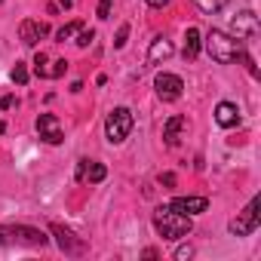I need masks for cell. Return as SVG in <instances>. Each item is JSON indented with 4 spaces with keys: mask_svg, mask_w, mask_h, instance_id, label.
Segmentation results:
<instances>
[{
    "mask_svg": "<svg viewBox=\"0 0 261 261\" xmlns=\"http://www.w3.org/2000/svg\"><path fill=\"white\" fill-rule=\"evenodd\" d=\"M46 34H49V25H43V22L25 19V22L19 25V37H22V43H25V46H37V43H40V37H46Z\"/></svg>",
    "mask_w": 261,
    "mask_h": 261,
    "instance_id": "10",
    "label": "cell"
},
{
    "mask_svg": "<svg viewBox=\"0 0 261 261\" xmlns=\"http://www.w3.org/2000/svg\"><path fill=\"white\" fill-rule=\"evenodd\" d=\"M169 209H175V212H181V215H200V212L209 209V200H206V197H175V200L169 203Z\"/></svg>",
    "mask_w": 261,
    "mask_h": 261,
    "instance_id": "11",
    "label": "cell"
},
{
    "mask_svg": "<svg viewBox=\"0 0 261 261\" xmlns=\"http://www.w3.org/2000/svg\"><path fill=\"white\" fill-rule=\"evenodd\" d=\"M111 7L114 0H98V19H111Z\"/></svg>",
    "mask_w": 261,
    "mask_h": 261,
    "instance_id": "25",
    "label": "cell"
},
{
    "mask_svg": "<svg viewBox=\"0 0 261 261\" xmlns=\"http://www.w3.org/2000/svg\"><path fill=\"white\" fill-rule=\"evenodd\" d=\"M80 28H83V22H71V25H65V28H59V31H56V40H59V43H65V40H71Z\"/></svg>",
    "mask_w": 261,
    "mask_h": 261,
    "instance_id": "17",
    "label": "cell"
},
{
    "mask_svg": "<svg viewBox=\"0 0 261 261\" xmlns=\"http://www.w3.org/2000/svg\"><path fill=\"white\" fill-rule=\"evenodd\" d=\"M240 62H243V65H246V68H249V74H252V77H258V68H255V62H252V56H249V53H246V49H243V53H240Z\"/></svg>",
    "mask_w": 261,
    "mask_h": 261,
    "instance_id": "24",
    "label": "cell"
},
{
    "mask_svg": "<svg viewBox=\"0 0 261 261\" xmlns=\"http://www.w3.org/2000/svg\"><path fill=\"white\" fill-rule=\"evenodd\" d=\"M10 77H13V83L25 86V83H28V68H25L22 62H16V68H13V74H10Z\"/></svg>",
    "mask_w": 261,
    "mask_h": 261,
    "instance_id": "21",
    "label": "cell"
},
{
    "mask_svg": "<svg viewBox=\"0 0 261 261\" xmlns=\"http://www.w3.org/2000/svg\"><path fill=\"white\" fill-rule=\"evenodd\" d=\"M59 4H62L65 10H71V7H74V0H59Z\"/></svg>",
    "mask_w": 261,
    "mask_h": 261,
    "instance_id": "30",
    "label": "cell"
},
{
    "mask_svg": "<svg viewBox=\"0 0 261 261\" xmlns=\"http://www.w3.org/2000/svg\"><path fill=\"white\" fill-rule=\"evenodd\" d=\"M200 46H203L200 31H197V28H188V34H185V59L194 62V59L200 56Z\"/></svg>",
    "mask_w": 261,
    "mask_h": 261,
    "instance_id": "16",
    "label": "cell"
},
{
    "mask_svg": "<svg viewBox=\"0 0 261 261\" xmlns=\"http://www.w3.org/2000/svg\"><path fill=\"white\" fill-rule=\"evenodd\" d=\"M154 89H157V98L160 101H178L181 98V89H185V83H181V77L178 74H157V80H154Z\"/></svg>",
    "mask_w": 261,
    "mask_h": 261,
    "instance_id": "6",
    "label": "cell"
},
{
    "mask_svg": "<svg viewBox=\"0 0 261 261\" xmlns=\"http://www.w3.org/2000/svg\"><path fill=\"white\" fill-rule=\"evenodd\" d=\"M65 71H68V62H65V59H56V62H53V68H49V80L65 77Z\"/></svg>",
    "mask_w": 261,
    "mask_h": 261,
    "instance_id": "22",
    "label": "cell"
},
{
    "mask_svg": "<svg viewBox=\"0 0 261 261\" xmlns=\"http://www.w3.org/2000/svg\"><path fill=\"white\" fill-rule=\"evenodd\" d=\"M74 37H77V40H74V43H77V46H80V49H86V46H89V43H92V40H95V31H92V28H80V31H77V34H74Z\"/></svg>",
    "mask_w": 261,
    "mask_h": 261,
    "instance_id": "20",
    "label": "cell"
},
{
    "mask_svg": "<svg viewBox=\"0 0 261 261\" xmlns=\"http://www.w3.org/2000/svg\"><path fill=\"white\" fill-rule=\"evenodd\" d=\"M49 230H53V237H56V243H59V249H62L65 255H83V252H86V243L77 240L68 227H62V224H49Z\"/></svg>",
    "mask_w": 261,
    "mask_h": 261,
    "instance_id": "8",
    "label": "cell"
},
{
    "mask_svg": "<svg viewBox=\"0 0 261 261\" xmlns=\"http://www.w3.org/2000/svg\"><path fill=\"white\" fill-rule=\"evenodd\" d=\"M4 133H7V123H4V120H0V136H4Z\"/></svg>",
    "mask_w": 261,
    "mask_h": 261,
    "instance_id": "31",
    "label": "cell"
},
{
    "mask_svg": "<svg viewBox=\"0 0 261 261\" xmlns=\"http://www.w3.org/2000/svg\"><path fill=\"white\" fill-rule=\"evenodd\" d=\"M37 136L46 145H62L65 142V129H62V123H59L56 114H40L37 117Z\"/></svg>",
    "mask_w": 261,
    "mask_h": 261,
    "instance_id": "7",
    "label": "cell"
},
{
    "mask_svg": "<svg viewBox=\"0 0 261 261\" xmlns=\"http://www.w3.org/2000/svg\"><path fill=\"white\" fill-rule=\"evenodd\" d=\"M154 227L163 240H185L194 230V221H191V215H181L169 206H160L154 212Z\"/></svg>",
    "mask_w": 261,
    "mask_h": 261,
    "instance_id": "1",
    "label": "cell"
},
{
    "mask_svg": "<svg viewBox=\"0 0 261 261\" xmlns=\"http://www.w3.org/2000/svg\"><path fill=\"white\" fill-rule=\"evenodd\" d=\"M230 28H233V37H237V40H252V37L258 34V16H255L252 10H243L240 16H233Z\"/></svg>",
    "mask_w": 261,
    "mask_h": 261,
    "instance_id": "9",
    "label": "cell"
},
{
    "mask_svg": "<svg viewBox=\"0 0 261 261\" xmlns=\"http://www.w3.org/2000/svg\"><path fill=\"white\" fill-rule=\"evenodd\" d=\"M105 175H108V169L101 163H95V160H80L77 163V181L98 185V181H105Z\"/></svg>",
    "mask_w": 261,
    "mask_h": 261,
    "instance_id": "12",
    "label": "cell"
},
{
    "mask_svg": "<svg viewBox=\"0 0 261 261\" xmlns=\"http://www.w3.org/2000/svg\"><path fill=\"white\" fill-rule=\"evenodd\" d=\"M172 53H175V46H172L166 37H157V40L151 43V49H148V62H166Z\"/></svg>",
    "mask_w": 261,
    "mask_h": 261,
    "instance_id": "15",
    "label": "cell"
},
{
    "mask_svg": "<svg viewBox=\"0 0 261 261\" xmlns=\"http://www.w3.org/2000/svg\"><path fill=\"white\" fill-rule=\"evenodd\" d=\"M13 105H16V98H13V95H7V98H0V108H4V111H7V108H13Z\"/></svg>",
    "mask_w": 261,
    "mask_h": 261,
    "instance_id": "29",
    "label": "cell"
},
{
    "mask_svg": "<svg viewBox=\"0 0 261 261\" xmlns=\"http://www.w3.org/2000/svg\"><path fill=\"white\" fill-rule=\"evenodd\" d=\"M133 126H136L133 111L129 108H114L108 114V120H105V136H108L111 145H123L129 139V133H133Z\"/></svg>",
    "mask_w": 261,
    "mask_h": 261,
    "instance_id": "3",
    "label": "cell"
},
{
    "mask_svg": "<svg viewBox=\"0 0 261 261\" xmlns=\"http://www.w3.org/2000/svg\"><path fill=\"white\" fill-rule=\"evenodd\" d=\"M46 65H49L46 53H37V56H34V74L43 77V80H49V68H46Z\"/></svg>",
    "mask_w": 261,
    "mask_h": 261,
    "instance_id": "18",
    "label": "cell"
},
{
    "mask_svg": "<svg viewBox=\"0 0 261 261\" xmlns=\"http://www.w3.org/2000/svg\"><path fill=\"white\" fill-rule=\"evenodd\" d=\"M126 37H129V25H120L117 37H114V46H117V49H123V46H126Z\"/></svg>",
    "mask_w": 261,
    "mask_h": 261,
    "instance_id": "23",
    "label": "cell"
},
{
    "mask_svg": "<svg viewBox=\"0 0 261 261\" xmlns=\"http://www.w3.org/2000/svg\"><path fill=\"white\" fill-rule=\"evenodd\" d=\"M203 43H206V53L212 56V62H218V65H230L243 53V40H237L224 31H209V37Z\"/></svg>",
    "mask_w": 261,
    "mask_h": 261,
    "instance_id": "2",
    "label": "cell"
},
{
    "mask_svg": "<svg viewBox=\"0 0 261 261\" xmlns=\"http://www.w3.org/2000/svg\"><path fill=\"white\" fill-rule=\"evenodd\" d=\"M215 123L224 126V129L240 126V108L230 105V101H218V105H215Z\"/></svg>",
    "mask_w": 261,
    "mask_h": 261,
    "instance_id": "14",
    "label": "cell"
},
{
    "mask_svg": "<svg viewBox=\"0 0 261 261\" xmlns=\"http://www.w3.org/2000/svg\"><path fill=\"white\" fill-rule=\"evenodd\" d=\"M191 255H194V246H178L175 249V261H188Z\"/></svg>",
    "mask_w": 261,
    "mask_h": 261,
    "instance_id": "26",
    "label": "cell"
},
{
    "mask_svg": "<svg viewBox=\"0 0 261 261\" xmlns=\"http://www.w3.org/2000/svg\"><path fill=\"white\" fill-rule=\"evenodd\" d=\"M148 7H154V10H163V7H169V0H148Z\"/></svg>",
    "mask_w": 261,
    "mask_h": 261,
    "instance_id": "28",
    "label": "cell"
},
{
    "mask_svg": "<svg viewBox=\"0 0 261 261\" xmlns=\"http://www.w3.org/2000/svg\"><path fill=\"white\" fill-rule=\"evenodd\" d=\"M185 129H188V117H181V114L169 117V120H166V126H163V142H166L169 148H175Z\"/></svg>",
    "mask_w": 261,
    "mask_h": 261,
    "instance_id": "13",
    "label": "cell"
},
{
    "mask_svg": "<svg viewBox=\"0 0 261 261\" xmlns=\"http://www.w3.org/2000/svg\"><path fill=\"white\" fill-rule=\"evenodd\" d=\"M258 206H261V200H258V197H252V200H249V206H246V209L230 221V224H227V230H230L233 237H249V233L258 227Z\"/></svg>",
    "mask_w": 261,
    "mask_h": 261,
    "instance_id": "5",
    "label": "cell"
},
{
    "mask_svg": "<svg viewBox=\"0 0 261 261\" xmlns=\"http://www.w3.org/2000/svg\"><path fill=\"white\" fill-rule=\"evenodd\" d=\"M0 243H25V246H46L49 237L37 227H25V224H13V227H0Z\"/></svg>",
    "mask_w": 261,
    "mask_h": 261,
    "instance_id": "4",
    "label": "cell"
},
{
    "mask_svg": "<svg viewBox=\"0 0 261 261\" xmlns=\"http://www.w3.org/2000/svg\"><path fill=\"white\" fill-rule=\"evenodd\" d=\"M160 185H166V188H175V175H172V172H163V175H160Z\"/></svg>",
    "mask_w": 261,
    "mask_h": 261,
    "instance_id": "27",
    "label": "cell"
},
{
    "mask_svg": "<svg viewBox=\"0 0 261 261\" xmlns=\"http://www.w3.org/2000/svg\"><path fill=\"white\" fill-rule=\"evenodd\" d=\"M194 4L203 10V13H218V10H224L230 0H194Z\"/></svg>",
    "mask_w": 261,
    "mask_h": 261,
    "instance_id": "19",
    "label": "cell"
}]
</instances>
